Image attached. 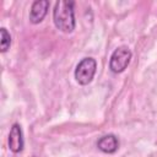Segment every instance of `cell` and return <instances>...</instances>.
<instances>
[{
    "mask_svg": "<svg viewBox=\"0 0 157 157\" xmlns=\"http://www.w3.org/2000/svg\"><path fill=\"white\" fill-rule=\"evenodd\" d=\"M49 9V1L48 0H37L32 4L31 11H29V21L32 23H39L45 17Z\"/></svg>",
    "mask_w": 157,
    "mask_h": 157,
    "instance_id": "277c9868",
    "label": "cell"
},
{
    "mask_svg": "<svg viewBox=\"0 0 157 157\" xmlns=\"http://www.w3.org/2000/svg\"><path fill=\"white\" fill-rule=\"evenodd\" d=\"M9 147L15 153H18L23 150V135H22V129L18 124H13L10 129Z\"/></svg>",
    "mask_w": 157,
    "mask_h": 157,
    "instance_id": "5b68a950",
    "label": "cell"
},
{
    "mask_svg": "<svg viewBox=\"0 0 157 157\" xmlns=\"http://www.w3.org/2000/svg\"><path fill=\"white\" fill-rule=\"evenodd\" d=\"M130 59H131V52L128 47L125 45H121V47H118L112 56H110V60H109V67L110 70L114 72V74H119V72H123L129 63H130Z\"/></svg>",
    "mask_w": 157,
    "mask_h": 157,
    "instance_id": "3957f363",
    "label": "cell"
},
{
    "mask_svg": "<svg viewBox=\"0 0 157 157\" xmlns=\"http://www.w3.org/2000/svg\"><path fill=\"white\" fill-rule=\"evenodd\" d=\"M97 69V63L93 58H83L75 69V78L80 85H88Z\"/></svg>",
    "mask_w": 157,
    "mask_h": 157,
    "instance_id": "7a4b0ae2",
    "label": "cell"
},
{
    "mask_svg": "<svg viewBox=\"0 0 157 157\" xmlns=\"http://www.w3.org/2000/svg\"><path fill=\"white\" fill-rule=\"evenodd\" d=\"M74 1L60 0L55 4L53 10V21L58 29L65 33H70L75 28V15H74Z\"/></svg>",
    "mask_w": 157,
    "mask_h": 157,
    "instance_id": "6da1fadb",
    "label": "cell"
},
{
    "mask_svg": "<svg viewBox=\"0 0 157 157\" xmlns=\"http://www.w3.org/2000/svg\"><path fill=\"white\" fill-rule=\"evenodd\" d=\"M11 44V36L6 31V28H0V50L1 53H5Z\"/></svg>",
    "mask_w": 157,
    "mask_h": 157,
    "instance_id": "52a82bcc",
    "label": "cell"
},
{
    "mask_svg": "<svg viewBox=\"0 0 157 157\" xmlns=\"http://www.w3.org/2000/svg\"><path fill=\"white\" fill-rule=\"evenodd\" d=\"M98 148L104 153H114L119 147V141L115 135L108 134L102 136L97 142Z\"/></svg>",
    "mask_w": 157,
    "mask_h": 157,
    "instance_id": "8992f818",
    "label": "cell"
}]
</instances>
